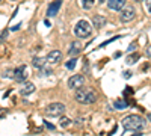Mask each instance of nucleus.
<instances>
[{
  "label": "nucleus",
  "instance_id": "6",
  "mask_svg": "<svg viewBox=\"0 0 151 136\" xmlns=\"http://www.w3.org/2000/svg\"><path fill=\"white\" fill-rule=\"evenodd\" d=\"M83 83H85V77L82 76V74H74V76H71L68 79V88L70 89H77Z\"/></svg>",
  "mask_w": 151,
  "mask_h": 136
},
{
  "label": "nucleus",
  "instance_id": "14",
  "mask_svg": "<svg viewBox=\"0 0 151 136\" xmlns=\"http://www.w3.org/2000/svg\"><path fill=\"white\" fill-rule=\"evenodd\" d=\"M45 64H47V59H44V58H33L32 59V65L35 67V68H42V67H45Z\"/></svg>",
  "mask_w": 151,
  "mask_h": 136
},
{
  "label": "nucleus",
  "instance_id": "5",
  "mask_svg": "<svg viewBox=\"0 0 151 136\" xmlns=\"http://www.w3.org/2000/svg\"><path fill=\"white\" fill-rule=\"evenodd\" d=\"M136 18V9L133 5H125L122 9H121V14H119V20L122 23H129L132 20Z\"/></svg>",
  "mask_w": 151,
  "mask_h": 136
},
{
  "label": "nucleus",
  "instance_id": "1",
  "mask_svg": "<svg viewBox=\"0 0 151 136\" xmlns=\"http://www.w3.org/2000/svg\"><path fill=\"white\" fill-rule=\"evenodd\" d=\"M74 98H76V101L80 103V104H91V103L97 101L98 95H97L95 89H92L91 86H83L82 85V86H79V88L76 89Z\"/></svg>",
  "mask_w": 151,
  "mask_h": 136
},
{
  "label": "nucleus",
  "instance_id": "29",
  "mask_svg": "<svg viewBox=\"0 0 151 136\" xmlns=\"http://www.w3.org/2000/svg\"><path fill=\"white\" fill-rule=\"evenodd\" d=\"M134 2H137V3H139V2H142V0H134Z\"/></svg>",
  "mask_w": 151,
  "mask_h": 136
},
{
  "label": "nucleus",
  "instance_id": "7",
  "mask_svg": "<svg viewBox=\"0 0 151 136\" xmlns=\"http://www.w3.org/2000/svg\"><path fill=\"white\" fill-rule=\"evenodd\" d=\"M27 76H29L27 67H26V65H20V67L15 70V77H14V80H17V82H24V80L27 79Z\"/></svg>",
  "mask_w": 151,
  "mask_h": 136
},
{
  "label": "nucleus",
  "instance_id": "19",
  "mask_svg": "<svg viewBox=\"0 0 151 136\" xmlns=\"http://www.w3.org/2000/svg\"><path fill=\"white\" fill-rule=\"evenodd\" d=\"M94 6V0H82V8L83 9H91Z\"/></svg>",
  "mask_w": 151,
  "mask_h": 136
},
{
  "label": "nucleus",
  "instance_id": "12",
  "mask_svg": "<svg viewBox=\"0 0 151 136\" xmlns=\"http://www.w3.org/2000/svg\"><path fill=\"white\" fill-rule=\"evenodd\" d=\"M32 92H35V85L32 82H26L20 88V94L21 95H30Z\"/></svg>",
  "mask_w": 151,
  "mask_h": 136
},
{
  "label": "nucleus",
  "instance_id": "16",
  "mask_svg": "<svg viewBox=\"0 0 151 136\" xmlns=\"http://www.w3.org/2000/svg\"><path fill=\"white\" fill-rule=\"evenodd\" d=\"M76 65H77V59H74V58L65 62V68H67V70H74Z\"/></svg>",
  "mask_w": 151,
  "mask_h": 136
},
{
  "label": "nucleus",
  "instance_id": "10",
  "mask_svg": "<svg viewBox=\"0 0 151 136\" xmlns=\"http://www.w3.org/2000/svg\"><path fill=\"white\" fill-rule=\"evenodd\" d=\"M82 48H83V45H82V42L79 41V40H76V41H73L71 42V45H70V50H68V55L70 56H77L80 52H82Z\"/></svg>",
  "mask_w": 151,
  "mask_h": 136
},
{
  "label": "nucleus",
  "instance_id": "23",
  "mask_svg": "<svg viewBox=\"0 0 151 136\" xmlns=\"http://www.w3.org/2000/svg\"><path fill=\"white\" fill-rule=\"evenodd\" d=\"M134 48H136V42H133V44H130V47H129V50H130V52H133V50H134Z\"/></svg>",
  "mask_w": 151,
  "mask_h": 136
},
{
  "label": "nucleus",
  "instance_id": "8",
  "mask_svg": "<svg viewBox=\"0 0 151 136\" xmlns=\"http://www.w3.org/2000/svg\"><path fill=\"white\" fill-rule=\"evenodd\" d=\"M47 62L48 64H52V65H56L58 62H60L62 60V53L59 52V50H52L48 55H47Z\"/></svg>",
  "mask_w": 151,
  "mask_h": 136
},
{
  "label": "nucleus",
  "instance_id": "18",
  "mask_svg": "<svg viewBox=\"0 0 151 136\" xmlns=\"http://www.w3.org/2000/svg\"><path fill=\"white\" fill-rule=\"evenodd\" d=\"M3 77H5V79H14V77H15V70L8 68V70L3 73Z\"/></svg>",
  "mask_w": 151,
  "mask_h": 136
},
{
  "label": "nucleus",
  "instance_id": "17",
  "mask_svg": "<svg viewBox=\"0 0 151 136\" xmlns=\"http://www.w3.org/2000/svg\"><path fill=\"white\" fill-rule=\"evenodd\" d=\"M136 60H139V53H133V55L127 56V64L133 65V64H136Z\"/></svg>",
  "mask_w": 151,
  "mask_h": 136
},
{
  "label": "nucleus",
  "instance_id": "22",
  "mask_svg": "<svg viewBox=\"0 0 151 136\" xmlns=\"http://www.w3.org/2000/svg\"><path fill=\"white\" fill-rule=\"evenodd\" d=\"M147 9H148V12H150V14H151V0H147Z\"/></svg>",
  "mask_w": 151,
  "mask_h": 136
},
{
  "label": "nucleus",
  "instance_id": "11",
  "mask_svg": "<svg viewBox=\"0 0 151 136\" xmlns=\"http://www.w3.org/2000/svg\"><path fill=\"white\" fill-rule=\"evenodd\" d=\"M125 6V0H107V8L112 11H121Z\"/></svg>",
  "mask_w": 151,
  "mask_h": 136
},
{
  "label": "nucleus",
  "instance_id": "25",
  "mask_svg": "<svg viewBox=\"0 0 151 136\" xmlns=\"http://www.w3.org/2000/svg\"><path fill=\"white\" fill-rule=\"evenodd\" d=\"M130 76H132V73H130V71H127V73H124V77H125V79H129Z\"/></svg>",
  "mask_w": 151,
  "mask_h": 136
},
{
  "label": "nucleus",
  "instance_id": "26",
  "mask_svg": "<svg viewBox=\"0 0 151 136\" xmlns=\"http://www.w3.org/2000/svg\"><path fill=\"white\" fill-rule=\"evenodd\" d=\"M148 119H150V121H151V114H148Z\"/></svg>",
  "mask_w": 151,
  "mask_h": 136
},
{
  "label": "nucleus",
  "instance_id": "4",
  "mask_svg": "<svg viewBox=\"0 0 151 136\" xmlns=\"http://www.w3.org/2000/svg\"><path fill=\"white\" fill-rule=\"evenodd\" d=\"M65 104H62V103H52V104H48L44 110V114L45 117H52V118H56V117H62L65 114Z\"/></svg>",
  "mask_w": 151,
  "mask_h": 136
},
{
  "label": "nucleus",
  "instance_id": "9",
  "mask_svg": "<svg viewBox=\"0 0 151 136\" xmlns=\"http://www.w3.org/2000/svg\"><path fill=\"white\" fill-rule=\"evenodd\" d=\"M62 6V0H55V2H52L48 5V9H47V17H55L59 9Z\"/></svg>",
  "mask_w": 151,
  "mask_h": 136
},
{
  "label": "nucleus",
  "instance_id": "27",
  "mask_svg": "<svg viewBox=\"0 0 151 136\" xmlns=\"http://www.w3.org/2000/svg\"><path fill=\"white\" fill-rule=\"evenodd\" d=\"M98 2H100V3H103V2H106V0H98Z\"/></svg>",
  "mask_w": 151,
  "mask_h": 136
},
{
  "label": "nucleus",
  "instance_id": "15",
  "mask_svg": "<svg viewBox=\"0 0 151 136\" xmlns=\"http://www.w3.org/2000/svg\"><path fill=\"white\" fill-rule=\"evenodd\" d=\"M113 106H115V109H124V107H127V101L122 100V98H118V100H115Z\"/></svg>",
  "mask_w": 151,
  "mask_h": 136
},
{
  "label": "nucleus",
  "instance_id": "3",
  "mask_svg": "<svg viewBox=\"0 0 151 136\" xmlns=\"http://www.w3.org/2000/svg\"><path fill=\"white\" fill-rule=\"evenodd\" d=\"M91 33H92V27L86 20H80L74 26V35L77 36V38H88Z\"/></svg>",
  "mask_w": 151,
  "mask_h": 136
},
{
  "label": "nucleus",
  "instance_id": "13",
  "mask_svg": "<svg viewBox=\"0 0 151 136\" xmlns=\"http://www.w3.org/2000/svg\"><path fill=\"white\" fill-rule=\"evenodd\" d=\"M104 24H106V18H104L103 15L95 14V15L92 17V26H94L95 29H101Z\"/></svg>",
  "mask_w": 151,
  "mask_h": 136
},
{
  "label": "nucleus",
  "instance_id": "21",
  "mask_svg": "<svg viewBox=\"0 0 151 136\" xmlns=\"http://www.w3.org/2000/svg\"><path fill=\"white\" fill-rule=\"evenodd\" d=\"M6 36H8V30L5 29V30H3L2 33H0V42H3V41L6 40Z\"/></svg>",
  "mask_w": 151,
  "mask_h": 136
},
{
  "label": "nucleus",
  "instance_id": "24",
  "mask_svg": "<svg viewBox=\"0 0 151 136\" xmlns=\"http://www.w3.org/2000/svg\"><path fill=\"white\" fill-rule=\"evenodd\" d=\"M45 126H47L50 130H55V126H52V124H50V122H47V121H45Z\"/></svg>",
  "mask_w": 151,
  "mask_h": 136
},
{
  "label": "nucleus",
  "instance_id": "28",
  "mask_svg": "<svg viewBox=\"0 0 151 136\" xmlns=\"http://www.w3.org/2000/svg\"><path fill=\"white\" fill-rule=\"evenodd\" d=\"M148 55H150V56H151V48H150V50H148Z\"/></svg>",
  "mask_w": 151,
  "mask_h": 136
},
{
  "label": "nucleus",
  "instance_id": "20",
  "mask_svg": "<svg viewBox=\"0 0 151 136\" xmlns=\"http://www.w3.org/2000/svg\"><path fill=\"white\" fill-rule=\"evenodd\" d=\"M71 122H73V121H71L70 118H62V119H60V127L65 129V127H68V126L71 124Z\"/></svg>",
  "mask_w": 151,
  "mask_h": 136
},
{
  "label": "nucleus",
  "instance_id": "2",
  "mask_svg": "<svg viewBox=\"0 0 151 136\" xmlns=\"http://www.w3.org/2000/svg\"><path fill=\"white\" fill-rule=\"evenodd\" d=\"M122 127L130 132H141L145 127V119L139 115H127L122 119Z\"/></svg>",
  "mask_w": 151,
  "mask_h": 136
}]
</instances>
